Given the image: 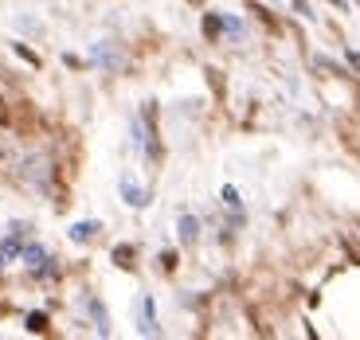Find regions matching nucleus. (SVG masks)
<instances>
[{
    "mask_svg": "<svg viewBox=\"0 0 360 340\" xmlns=\"http://www.w3.org/2000/svg\"><path fill=\"white\" fill-rule=\"evenodd\" d=\"M122 196H126V204H134V207H141V204H145V192L137 188L134 180H122Z\"/></svg>",
    "mask_w": 360,
    "mask_h": 340,
    "instance_id": "nucleus-1",
    "label": "nucleus"
},
{
    "mask_svg": "<svg viewBox=\"0 0 360 340\" xmlns=\"http://www.w3.org/2000/svg\"><path fill=\"white\" fill-rule=\"evenodd\" d=\"M180 239L196 242V219H192V215H184V219H180Z\"/></svg>",
    "mask_w": 360,
    "mask_h": 340,
    "instance_id": "nucleus-2",
    "label": "nucleus"
},
{
    "mask_svg": "<svg viewBox=\"0 0 360 340\" xmlns=\"http://www.w3.org/2000/svg\"><path fill=\"white\" fill-rule=\"evenodd\" d=\"M94 231H98V223H75V227H71V239L86 242V239H90V235H94Z\"/></svg>",
    "mask_w": 360,
    "mask_h": 340,
    "instance_id": "nucleus-3",
    "label": "nucleus"
},
{
    "mask_svg": "<svg viewBox=\"0 0 360 340\" xmlns=\"http://www.w3.org/2000/svg\"><path fill=\"white\" fill-rule=\"evenodd\" d=\"M12 51H16V55H20V59H24V63H32V67H39V55H36V51H27V47H24V44H12Z\"/></svg>",
    "mask_w": 360,
    "mask_h": 340,
    "instance_id": "nucleus-4",
    "label": "nucleus"
},
{
    "mask_svg": "<svg viewBox=\"0 0 360 340\" xmlns=\"http://www.w3.org/2000/svg\"><path fill=\"white\" fill-rule=\"evenodd\" d=\"M27 329H32V332H44V329H47V317H44V313H32V317H27Z\"/></svg>",
    "mask_w": 360,
    "mask_h": 340,
    "instance_id": "nucleus-5",
    "label": "nucleus"
},
{
    "mask_svg": "<svg viewBox=\"0 0 360 340\" xmlns=\"http://www.w3.org/2000/svg\"><path fill=\"white\" fill-rule=\"evenodd\" d=\"M129 254H134V251H129V247H117V251H114V259L122 262V266H126V259H129Z\"/></svg>",
    "mask_w": 360,
    "mask_h": 340,
    "instance_id": "nucleus-6",
    "label": "nucleus"
},
{
    "mask_svg": "<svg viewBox=\"0 0 360 340\" xmlns=\"http://www.w3.org/2000/svg\"><path fill=\"white\" fill-rule=\"evenodd\" d=\"M0 114H4V102H0Z\"/></svg>",
    "mask_w": 360,
    "mask_h": 340,
    "instance_id": "nucleus-7",
    "label": "nucleus"
}]
</instances>
